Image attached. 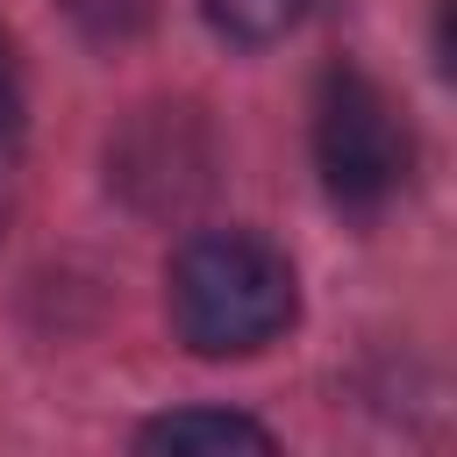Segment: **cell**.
<instances>
[{"instance_id":"4","label":"cell","mask_w":457,"mask_h":457,"mask_svg":"<svg viewBox=\"0 0 457 457\" xmlns=\"http://www.w3.org/2000/svg\"><path fill=\"white\" fill-rule=\"evenodd\" d=\"M300 7L307 0H207V21H214V36L257 50V43H278L300 21Z\"/></svg>"},{"instance_id":"3","label":"cell","mask_w":457,"mask_h":457,"mask_svg":"<svg viewBox=\"0 0 457 457\" xmlns=\"http://www.w3.org/2000/svg\"><path fill=\"white\" fill-rule=\"evenodd\" d=\"M129 457H278L271 428L236 414V407H171L143 421Z\"/></svg>"},{"instance_id":"5","label":"cell","mask_w":457,"mask_h":457,"mask_svg":"<svg viewBox=\"0 0 457 457\" xmlns=\"http://www.w3.org/2000/svg\"><path fill=\"white\" fill-rule=\"evenodd\" d=\"M150 7H157V0H71V14H79L93 36H129V29L150 21Z\"/></svg>"},{"instance_id":"2","label":"cell","mask_w":457,"mask_h":457,"mask_svg":"<svg viewBox=\"0 0 457 457\" xmlns=\"http://www.w3.org/2000/svg\"><path fill=\"white\" fill-rule=\"evenodd\" d=\"M314 164H321V186L336 207L350 214H371L386 207L400 186H407V164H414V136L393 107V93L350 64H336L314 93Z\"/></svg>"},{"instance_id":"6","label":"cell","mask_w":457,"mask_h":457,"mask_svg":"<svg viewBox=\"0 0 457 457\" xmlns=\"http://www.w3.org/2000/svg\"><path fill=\"white\" fill-rule=\"evenodd\" d=\"M21 143V71H14V50L0 36V157Z\"/></svg>"},{"instance_id":"1","label":"cell","mask_w":457,"mask_h":457,"mask_svg":"<svg viewBox=\"0 0 457 457\" xmlns=\"http://www.w3.org/2000/svg\"><path fill=\"white\" fill-rule=\"evenodd\" d=\"M293 264L250 228H207L171 257V328L200 357H250L293 328Z\"/></svg>"}]
</instances>
